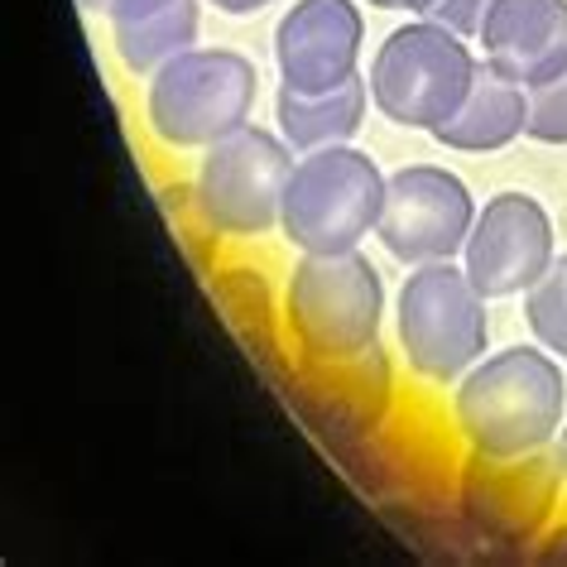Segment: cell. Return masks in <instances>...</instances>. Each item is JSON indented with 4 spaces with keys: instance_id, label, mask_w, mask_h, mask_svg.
<instances>
[{
    "instance_id": "1",
    "label": "cell",
    "mask_w": 567,
    "mask_h": 567,
    "mask_svg": "<svg viewBox=\"0 0 567 567\" xmlns=\"http://www.w3.org/2000/svg\"><path fill=\"white\" fill-rule=\"evenodd\" d=\"M452 414L481 457H529L563 433L567 375L548 347H505L495 357H481L462 375L457 394H452Z\"/></svg>"
},
{
    "instance_id": "2",
    "label": "cell",
    "mask_w": 567,
    "mask_h": 567,
    "mask_svg": "<svg viewBox=\"0 0 567 567\" xmlns=\"http://www.w3.org/2000/svg\"><path fill=\"white\" fill-rule=\"evenodd\" d=\"M284 313L293 337L318 361H357L380 347L385 284L361 250L303 255L284 289Z\"/></svg>"
},
{
    "instance_id": "3",
    "label": "cell",
    "mask_w": 567,
    "mask_h": 567,
    "mask_svg": "<svg viewBox=\"0 0 567 567\" xmlns=\"http://www.w3.org/2000/svg\"><path fill=\"white\" fill-rule=\"evenodd\" d=\"M486 303L491 299L472 284V275L452 260L414 265L394 303V328H400L409 371L433 385L462 380L491 347Z\"/></svg>"
},
{
    "instance_id": "4",
    "label": "cell",
    "mask_w": 567,
    "mask_h": 567,
    "mask_svg": "<svg viewBox=\"0 0 567 567\" xmlns=\"http://www.w3.org/2000/svg\"><path fill=\"white\" fill-rule=\"evenodd\" d=\"M385 174L371 154L351 145L313 150L293 164L289 193H284L279 231L303 255L328 250H357L380 226L385 207Z\"/></svg>"
},
{
    "instance_id": "5",
    "label": "cell",
    "mask_w": 567,
    "mask_h": 567,
    "mask_svg": "<svg viewBox=\"0 0 567 567\" xmlns=\"http://www.w3.org/2000/svg\"><path fill=\"white\" fill-rule=\"evenodd\" d=\"M260 73L236 49H188L150 82V131L174 150H207L250 125Z\"/></svg>"
},
{
    "instance_id": "6",
    "label": "cell",
    "mask_w": 567,
    "mask_h": 567,
    "mask_svg": "<svg viewBox=\"0 0 567 567\" xmlns=\"http://www.w3.org/2000/svg\"><path fill=\"white\" fill-rule=\"evenodd\" d=\"M476 68L457 30L437 20L400 24L371 63V102L385 121L433 135L472 92Z\"/></svg>"
},
{
    "instance_id": "7",
    "label": "cell",
    "mask_w": 567,
    "mask_h": 567,
    "mask_svg": "<svg viewBox=\"0 0 567 567\" xmlns=\"http://www.w3.org/2000/svg\"><path fill=\"white\" fill-rule=\"evenodd\" d=\"M293 145L260 125H240L197 164V212L221 236H265L284 217V193L293 178Z\"/></svg>"
},
{
    "instance_id": "8",
    "label": "cell",
    "mask_w": 567,
    "mask_h": 567,
    "mask_svg": "<svg viewBox=\"0 0 567 567\" xmlns=\"http://www.w3.org/2000/svg\"><path fill=\"white\" fill-rule=\"evenodd\" d=\"M476 226L472 188L437 164H404L385 183V207H380V246L400 265H433L452 260Z\"/></svg>"
},
{
    "instance_id": "9",
    "label": "cell",
    "mask_w": 567,
    "mask_h": 567,
    "mask_svg": "<svg viewBox=\"0 0 567 567\" xmlns=\"http://www.w3.org/2000/svg\"><path fill=\"white\" fill-rule=\"evenodd\" d=\"M558 260L553 221L538 197L529 193H495L476 212V226L462 246V269L486 299H509V293L534 289Z\"/></svg>"
},
{
    "instance_id": "10",
    "label": "cell",
    "mask_w": 567,
    "mask_h": 567,
    "mask_svg": "<svg viewBox=\"0 0 567 567\" xmlns=\"http://www.w3.org/2000/svg\"><path fill=\"white\" fill-rule=\"evenodd\" d=\"M365 20L351 0H299L275 30V63L284 87L332 92L357 78Z\"/></svg>"
},
{
    "instance_id": "11",
    "label": "cell",
    "mask_w": 567,
    "mask_h": 567,
    "mask_svg": "<svg viewBox=\"0 0 567 567\" xmlns=\"http://www.w3.org/2000/svg\"><path fill=\"white\" fill-rule=\"evenodd\" d=\"M481 44L491 68L519 87H538L567 68V0H495Z\"/></svg>"
},
{
    "instance_id": "12",
    "label": "cell",
    "mask_w": 567,
    "mask_h": 567,
    "mask_svg": "<svg viewBox=\"0 0 567 567\" xmlns=\"http://www.w3.org/2000/svg\"><path fill=\"white\" fill-rule=\"evenodd\" d=\"M529 131V87H519L515 78H505L501 68H476L472 92L462 96V106L437 125L433 140L462 154H491L505 150Z\"/></svg>"
},
{
    "instance_id": "13",
    "label": "cell",
    "mask_w": 567,
    "mask_h": 567,
    "mask_svg": "<svg viewBox=\"0 0 567 567\" xmlns=\"http://www.w3.org/2000/svg\"><path fill=\"white\" fill-rule=\"evenodd\" d=\"M365 102H371L365 78H347L342 87H332V92L279 87V102H275L279 135L289 140L293 150H303V154L328 150V145H347V140L361 131V121H365Z\"/></svg>"
},
{
    "instance_id": "14",
    "label": "cell",
    "mask_w": 567,
    "mask_h": 567,
    "mask_svg": "<svg viewBox=\"0 0 567 567\" xmlns=\"http://www.w3.org/2000/svg\"><path fill=\"white\" fill-rule=\"evenodd\" d=\"M197 0H154L145 10L111 20V44H116L121 63L140 78H154L164 63H174L178 53H188L197 44Z\"/></svg>"
},
{
    "instance_id": "15",
    "label": "cell",
    "mask_w": 567,
    "mask_h": 567,
    "mask_svg": "<svg viewBox=\"0 0 567 567\" xmlns=\"http://www.w3.org/2000/svg\"><path fill=\"white\" fill-rule=\"evenodd\" d=\"M524 318L538 337V347H548L553 357L567 361V255L548 265V275L529 289L524 299Z\"/></svg>"
},
{
    "instance_id": "16",
    "label": "cell",
    "mask_w": 567,
    "mask_h": 567,
    "mask_svg": "<svg viewBox=\"0 0 567 567\" xmlns=\"http://www.w3.org/2000/svg\"><path fill=\"white\" fill-rule=\"evenodd\" d=\"M538 145H567V68L529 87V131Z\"/></svg>"
},
{
    "instance_id": "17",
    "label": "cell",
    "mask_w": 567,
    "mask_h": 567,
    "mask_svg": "<svg viewBox=\"0 0 567 567\" xmlns=\"http://www.w3.org/2000/svg\"><path fill=\"white\" fill-rule=\"evenodd\" d=\"M491 6H495V0H437L429 16L437 24H447V30H457V34H481V24H486Z\"/></svg>"
},
{
    "instance_id": "18",
    "label": "cell",
    "mask_w": 567,
    "mask_h": 567,
    "mask_svg": "<svg viewBox=\"0 0 567 567\" xmlns=\"http://www.w3.org/2000/svg\"><path fill=\"white\" fill-rule=\"evenodd\" d=\"M82 6H87L92 16L121 20V16H131V10H145V6H154V0H82Z\"/></svg>"
},
{
    "instance_id": "19",
    "label": "cell",
    "mask_w": 567,
    "mask_h": 567,
    "mask_svg": "<svg viewBox=\"0 0 567 567\" xmlns=\"http://www.w3.org/2000/svg\"><path fill=\"white\" fill-rule=\"evenodd\" d=\"M212 6H217L221 16H260V10L275 6V0H212Z\"/></svg>"
},
{
    "instance_id": "20",
    "label": "cell",
    "mask_w": 567,
    "mask_h": 567,
    "mask_svg": "<svg viewBox=\"0 0 567 567\" xmlns=\"http://www.w3.org/2000/svg\"><path fill=\"white\" fill-rule=\"evenodd\" d=\"M375 10H419V16H429L437 0H371Z\"/></svg>"
},
{
    "instance_id": "21",
    "label": "cell",
    "mask_w": 567,
    "mask_h": 567,
    "mask_svg": "<svg viewBox=\"0 0 567 567\" xmlns=\"http://www.w3.org/2000/svg\"><path fill=\"white\" fill-rule=\"evenodd\" d=\"M553 462H558V472L567 476V423H563V433L553 437Z\"/></svg>"
}]
</instances>
